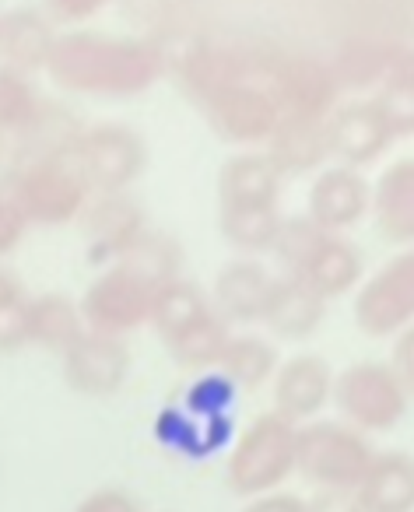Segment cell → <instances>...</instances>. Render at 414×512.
I'll use <instances>...</instances> for the list:
<instances>
[{
    "mask_svg": "<svg viewBox=\"0 0 414 512\" xmlns=\"http://www.w3.org/2000/svg\"><path fill=\"white\" fill-rule=\"evenodd\" d=\"M78 225L85 232L88 249H92V260L106 267L134 253L144 235L151 232L148 211L130 193H95Z\"/></svg>",
    "mask_w": 414,
    "mask_h": 512,
    "instance_id": "obj_11",
    "label": "cell"
},
{
    "mask_svg": "<svg viewBox=\"0 0 414 512\" xmlns=\"http://www.w3.org/2000/svg\"><path fill=\"white\" fill-rule=\"evenodd\" d=\"M372 99H376V106L383 109L393 137L414 134V43L411 46L404 43L393 71L386 74L383 85L372 92Z\"/></svg>",
    "mask_w": 414,
    "mask_h": 512,
    "instance_id": "obj_30",
    "label": "cell"
},
{
    "mask_svg": "<svg viewBox=\"0 0 414 512\" xmlns=\"http://www.w3.org/2000/svg\"><path fill=\"white\" fill-rule=\"evenodd\" d=\"M393 141L397 137H393L390 123H386L383 109L376 106L372 95L344 99L327 120V144L334 165H348V169L362 172L365 165L383 158Z\"/></svg>",
    "mask_w": 414,
    "mask_h": 512,
    "instance_id": "obj_12",
    "label": "cell"
},
{
    "mask_svg": "<svg viewBox=\"0 0 414 512\" xmlns=\"http://www.w3.org/2000/svg\"><path fill=\"white\" fill-rule=\"evenodd\" d=\"M355 327L369 337H397L414 327V246L400 249L358 285Z\"/></svg>",
    "mask_w": 414,
    "mask_h": 512,
    "instance_id": "obj_10",
    "label": "cell"
},
{
    "mask_svg": "<svg viewBox=\"0 0 414 512\" xmlns=\"http://www.w3.org/2000/svg\"><path fill=\"white\" fill-rule=\"evenodd\" d=\"M295 439L299 425L278 411L257 414L225 460V484L232 495L260 498L278 491V484L295 474Z\"/></svg>",
    "mask_w": 414,
    "mask_h": 512,
    "instance_id": "obj_3",
    "label": "cell"
},
{
    "mask_svg": "<svg viewBox=\"0 0 414 512\" xmlns=\"http://www.w3.org/2000/svg\"><path fill=\"white\" fill-rule=\"evenodd\" d=\"M229 341H232V327L218 313H211L193 330H186L183 337H176L172 344H165V351H169L179 365H186V369H207V365H215L218 369V362H222Z\"/></svg>",
    "mask_w": 414,
    "mask_h": 512,
    "instance_id": "obj_31",
    "label": "cell"
},
{
    "mask_svg": "<svg viewBox=\"0 0 414 512\" xmlns=\"http://www.w3.org/2000/svg\"><path fill=\"white\" fill-rule=\"evenodd\" d=\"M330 400L341 411L344 425L358 428L362 435L397 428L407 414V404H411L393 365L376 362V358L344 365L334 376V397Z\"/></svg>",
    "mask_w": 414,
    "mask_h": 512,
    "instance_id": "obj_5",
    "label": "cell"
},
{
    "mask_svg": "<svg viewBox=\"0 0 414 512\" xmlns=\"http://www.w3.org/2000/svg\"><path fill=\"white\" fill-rule=\"evenodd\" d=\"M183 249L172 235L151 228L134 253L116 264L102 267V274L81 295V316L88 330L127 337L151 320V306L165 281L179 278Z\"/></svg>",
    "mask_w": 414,
    "mask_h": 512,
    "instance_id": "obj_2",
    "label": "cell"
},
{
    "mask_svg": "<svg viewBox=\"0 0 414 512\" xmlns=\"http://www.w3.org/2000/svg\"><path fill=\"white\" fill-rule=\"evenodd\" d=\"M274 274L260 264L257 256H236L225 267H218L215 285H211V306L229 327L239 323H260L271 295Z\"/></svg>",
    "mask_w": 414,
    "mask_h": 512,
    "instance_id": "obj_17",
    "label": "cell"
},
{
    "mask_svg": "<svg viewBox=\"0 0 414 512\" xmlns=\"http://www.w3.org/2000/svg\"><path fill=\"white\" fill-rule=\"evenodd\" d=\"M372 221L386 242L414 246V158L390 162L372 183Z\"/></svg>",
    "mask_w": 414,
    "mask_h": 512,
    "instance_id": "obj_19",
    "label": "cell"
},
{
    "mask_svg": "<svg viewBox=\"0 0 414 512\" xmlns=\"http://www.w3.org/2000/svg\"><path fill=\"white\" fill-rule=\"evenodd\" d=\"M323 316H327V302H323L313 288H306L299 278L278 274L271 285V295H267L260 323H264L267 334L278 337V341H306V337L316 334Z\"/></svg>",
    "mask_w": 414,
    "mask_h": 512,
    "instance_id": "obj_22",
    "label": "cell"
},
{
    "mask_svg": "<svg viewBox=\"0 0 414 512\" xmlns=\"http://www.w3.org/2000/svg\"><path fill=\"white\" fill-rule=\"evenodd\" d=\"M281 176L267 151H236L218 169V207H278Z\"/></svg>",
    "mask_w": 414,
    "mask_h": 512,
    "instance_id": "obj_21",
    "label": "cell"
},
{
    "mask_svg": "<svg viewBox=\"0 0 414 512\" xmlns=\"http://www.w3.org/2000/svg\"><path fill=\"white\" fill-rule=\"evenodd\" d=\"M25 232H29V221L22 218V211H18L8 193H0V264H4L8 253H15Z\"/></svg>",
    "mask_w": 414,
    "mask_h": 512,
    "instance_id": "obj_35",
    "label": "cell"
},
{
    "mask_svg": "<svg viewBox=\"0 0 414 512\" xmlns=\"http://www.w3.org/2000/svg\"><path fill=\"white\" fill-rule=\"evenodd\" d=\"M74 162L92 193H130L148 169V144L127 123H92L74 151Z\"/></svg>",
    "mask_w": 414,
    "mask_h": 512,
    "instance_id": "obj_9",
    "label": "cell"
},
{
    "mask_svg": "<svg viewBox=\"0 0 414 512\" xmlns=\"http://www.w3.org/2000/svg\"><path fill=\"white\" fill-rule=\"evenodd\" d=\"M334 397V369L320 355H295L274 376V411L292 425H309Z\"/></svg>",
    "mask_w": 414,
    "mask_h": 512,
    "instance_id": "obj_15",
    "label": "cell"
},
{
    "mask_svg": "<svg viewBox=\"0 0 414 512\" xmlns=\"http://www.w3.org/2000/svg\"><path fill=\"white\" fill-rule=\"evenodd\" d=\"M8 197L15 200L29 225L60 228L81 221L95 193L74 158H50V162L25 165Z\"/></svg>",
    "mask_w": 414,
    "mask_h": 512,
    "instance_id": "obj_6",
    "label": "cell"
},
{
    "mask_svg": "<svg viewBox=\"0 0 414 512\" xmlns=\"http://www.w3.org/2000/svg\"><path fill=\"white\" fill-rule=\"evenodd\" d=\"M372 207V183L348 165H327L313 176L306 200V218H313L323 232H337L358 225Z\"/></svg>",
    "mask_w": 414,
    "mask_h": 512,
    "instance_id": "obj_14",
    "label": "cell"
},
{
    "mask_svg": "<svg viewBox=\"0 0 414 512\" xmlns=\"http://www.w3.org/2000/svg\"><path fill=\"white\" fill-rule=\"evenodd\" d=\"M43 11L60 32H71L85 29V18L99 15L102 4H95V0H85V4H78V0H50V4H43Z\"/></svg>",
    "mask_w": 414,
    "mask_h": 512,
    "instance_id": "obj_33",
    "label": "cell"
},
{
    "mask_svg": "<svg viewBox=\"0 0 414 512\" xmlns=\"http://www.w3.org/2000/svg\"><path fill=\"white\" fill-rule=\"evenodd\" d=\"M211 313H215L211 295H207L197 281H190V278L179 274V278L165 281V285L158 288L148 323L155 327V334L162 337V344H172L176 337H183L186 330H193Z\"/></svg>",
    "mask_w": 414,
    "mask_h": 512,
    "instance_id": "obj_27",
    "label": "cell"
},
{
    "mask_svg": "<svg viewBox=\"0 0 414 512\" xmlns=\"http://www.w3.org/2000/svg\"><path fill=\"white\" fill-rule=\"evenodd\" d=\"M306 512H362L355 491H313L306 498Z\"/></svg>",
    "mask_w": 414,
    "mask_h": 512,
    "instance_id": "obj_39",
    "label": "cell"
},
{
    "mask_svg": "<svg viewBox=\"0 0 414 512\" xmlns=\"http://www.w3.org/2000/svg\"><path fill=\"white\" fill-rule=\"evenodd\" d=\"M64 383L81 397H113L130 376V348L123 337L85 330L71 348L60 355Z\"/></svg>",
    "mask_w": 414,
    "mask_h": 512,
    "instance_id": "obj_13",
    "label": "cell"
},
{
    "mask_svg": "<svg viewBox=\"0 0 414 512\" xmlns=\"http://www.w3.org/2000/svg\"><path fill=\"white\" fill-rule=\"evenodd\" d=\"M197 106L218 141L236 144L243 151H260L278 127V106H274L264 78L229 81V85L207 92Z\"/></svg>",
    "mask_w": 414,
    "mask_h": 512,
    "instance_id": "obj_8",
    "label": "cell"
},
{
    "mask_svg": "<svg viewBox=\"0 0 414 512\" xmlns=\"http://www.w3.org/2000/svg\"><path fill=\"white\" fill-rule=\"evenodd\" d=\"M60 29L46 18L43 8H8L0 11V67L18 74L46 71Z\"/></svg>",
    "mask_w": 414,
    "mask_h": 512,
    "instance_id": "obj_18",
    "label": "cell"
},
{
    "mask_svg": "<svg viewBox=\"0 0 414 512\" xmlns=\"http://www.w3.org/2000/svg\"><path fill=\"white\" fill-rule=\"evenodd\" d=\"M74 512H141V505L123 488H95L74 505Z\"/></svg>",
    "mask_w": 414,
    "mask_h": 512,
    "instance_id": "obj_36",
    "label": "cell"
},
{
    "mask_svg": "<svg viewBox=\"0 0 414 512\" xmlns=\"http://www.w3.org/2000/svg\"><path fill=\"white\" fill-rule=\"evenodd\" d=\"M43 95L36 92L29 74L0 67V134H18L36 116Z\"/></svg>",
    "mask_w": 414,
    "mask_h": 512,
    "instance_id": "obj_32",
    "label": "cell"
},
{
    "mask_svg": "<svg viewBox=\"0 0 414 512\" xmlns=\"http://www.w3.org/2000/svg\"><path fill=\"white\" fill-rule=\"evenodd\" d=\"M243 512H306V502L299 495H285V491H271V495L250 498Z\"/></svg>",
    "mask_w": 414,
    "mask_h": 512,
    "instance_id": "obj_40",
    "label": "cell"
},
{
    "mask_svg": "<svg viewBox=\"0 0 414 512\" xmlns=\"http://www.w3.org/2000/svg\"><path fill=\"white\" fill-rule=\"evenodd\" d=\"M25 162L18 155V144H15V134H0V193H11L15 179L22 176Z\"/></svg>",
    "mask_w": 414,
    "mask_h": 512,
    "instance_id": "obj_38",
    "label": "cell"
},
{
    "mask_svg": "<svg viewBox=\"0 0 414 512\" xmlns=\"http://www.w3.org/2000/svg\"><path fill=\"white\" fill-rule=\"evenodd\" d=\"M81 302L64 292H43L29 299V344L32 348L64 355L81 334H85Z\"/></svg>",
    "mask_w": 414,
    "mask_h": 512,
    "instance_id": "obj_26",
    "label": "cell"
},
{
    "mask_svg": "<svg viewBox=\"0 0 414 512\" xmlns=\"http://www.w3.org/2000/svg\"><path fill=\"white\" fill-rule=\"evenodd\" d=\"M264 85L278 106V120H313L327 123L341 106V81L327 57L316 53H281L271 60Z\"/></svg>",
    "mask_w": 414,
    "mask_h": 512,
    "instance_id": "obj_7",
    "label": "cell"
},
{
    "mask_svg": "<svg viewBox=\"0 0 414 512\" xmlns=\"http://www.w3.org/2000/svg\"><path fill=\"white\" fill-rule=\"evenodd\" d=\"M85 130H88V123L81 120L71 106L43 99L36 109V116L15 134L18 155H22L25 165L50 162V158H74Z\"/></svg>",
    "mask_w": 414,
    "mask_h": 512,
    "instance_id": "obj_20",
    "label": "cell"
},
{
    "mask_svg": "<svg viewBox=\"0 0 414 512\" xmlns=\"http://www.w3.org/2000/svg\"><path fill=\"white\" fill-rule=\"evenodd\" d=\"M390 365H393V372H397L400 383H404L407 397L414 400V327H407L404 334L393 337Z\"/></svg>",
    "mask_w": 414,
    "mask_h": 512,
    "instance_id": "obj_37",
    "label": "cell"
},
{
    "mask_svg": "<svg viewBox=\"0 0 414 512\" xmlns=\"http://www.w3.org/2000/svg\"><path fill=\"white\" fill-rule=\"evenodd\" d=\"M404 43L390 36H351L337 46V53L330 57L337 81L344 92H362V88H379L386 81V74L393 71Z\"/></svg>",
    "mask_w": 414,
    "mask_h": 512,
    "instance_id": "obj_24",
    "label": "cell"
},
{
    "mask_svg": "<svg viewBox=\"0 0 414 512\" xmlns=\"http://www.w3.org/2000/svg\"><path fill=\"white\" fill-rule=\"evenodd\" d=\"M218 369H222L236 386H243V390H257V386H264L267 379L274 383V376H278V369H281L278 348H274L271 337L232 334Z\"/></svg>",
    "mask_w": 414,
    "mask_h": 512,
    "instance_id": "obj_29",
    "label": "cell"
},
{
    "mask_svg": "<svg viewBox=\"0 0 414 512\" xmlns=\"http://www.w3.org/2000/svg\"><path fill=\"white\" fill-rule=\"evenodd\" d=\"M32 295L25 292V281L18 278V271H11L8 264H0V309L8 306H22Z\"/></svg>",
    "mask_w": 414,
    "mask_h": 512,
    "instance_id": "obj_41",
    "label": "cell"
},
{
    "mask_svg": "<svg viewBox=\"0 0 414 512\" xmlns=\"http://www.w3.org/2000/svg\"><path fill=\"white\" fill-rule=\"evenodd\" d=\"M355 498L362 512H414V456L404 449L376 453Z\"/></svg>",
    "mask_w": 414,
    "mask_h": 512,
    "instance_id": "obj_23",
    "label": "cell"
},
{
    "mask_svg": "<svg viewBox=\"0 0 414 512\" xmlns=\"http://www.w3.org/2000/svg\"><path fill=\"white\" fill-rule=\"evenodd\" d=\"M169 71V50L158 39L123 32L71 29L53 43L46 74L57 88L95 99H134Z\"/></svg>",
    "mask_w": 414,
    "mask_h": 512,
    "instance_id": "obj_1",
    "label": "cell"
},
{
    "mask_svg": "<svg viewBox=\"0 0 414 512\" xmlns=\"http://www.w3.org/2000/svg\"><path fill=\"white\" fill-rule=\"evenodd\" d=\"M25 344H29V302L0 309V355H11Z\"/></svg>",
    "mask_w": 414,
    "mask_h": 512,
    "instance_id": "obj_34",
    "label": "cell"
},
{
    "mask_svg": "<svg viewBox=\"0 0 414 512\" xmlns=\"http://www.w3.org/2000/svg\"><path fill=\"white\" fill-rule=\"evenodd\" d=\"M267 158L281 176H306V172H323L330 162L327 123L313 120H278L271 141L264 144Z\"/></svg>",
    "mask_w": 414,
    "mask_h": 512,
    "instance_id": "obj_25",
    "label": "cell"
},
{
    "mask_svg": "<svg viewBox=\"0 0 414 512\" xmlns=\"http://www.w3.org/2000/svg\"><path fill=\"white\" fill-rule=\"evenodd\" d=\"M376 449L369 435L344 421H309L295 439V474L316 491H358Z\"/></svg>",
    "mask_w": 414,
    "mask_h": 512,
    "instance_id": "obj_4",
    "label": "cell"
},
{
    "mask_svg": "<svg viewBox=\"0 0 414 512\" xmlns=\"http://www.w3.org/2000/svg\"><path fill=\"white\" fill-rule=\"evenodd\" d=\"M278 207H218V232L225 235L232 249L253 256L271 253L281 232Z\"/></svg>",
    "mask_w": 414,
    "mask_h": 512,
    "instance_id": "obj_28",
    "label": "cell"
},
{
    "mask_svg": "<svg viewBox=\"0 0 414 512\" xmlns=\"http://www.w3.org/2000/svg\"><path fill=\"white\" fill-rule=\"evenodd\" d=\"M288 278H299L302 285L313 288L323 302H330V299H337V295L351 292L355 285H362V253H358L355 242L344 239V235L320 232Z\"/></svg>",
    "mask_w": 414,
    "mask_h": 512,
    "instance_id": "obj_16",
    "label": "cell"
}]
</instances>
